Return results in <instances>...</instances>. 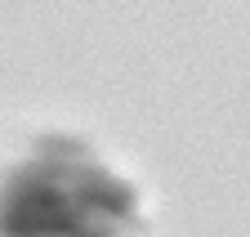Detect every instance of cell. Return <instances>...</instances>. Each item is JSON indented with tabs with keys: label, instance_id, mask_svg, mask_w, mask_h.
<instances>
[{
	"label": "cell",
	"instance_id": "1",
	"mask_svg": "<svg viewBox=\"0 0 250 237\" xmlns=\"http://www.w3.org/2000/svg\"><path fill=\"white\" fill-rule=\"evenodd\" d=\"M139 228V193L67 134H45L0 184V237H134Z\"/></svg>",
	"mask_w": 250,
	"mask_h": 237
}]
</instances>
